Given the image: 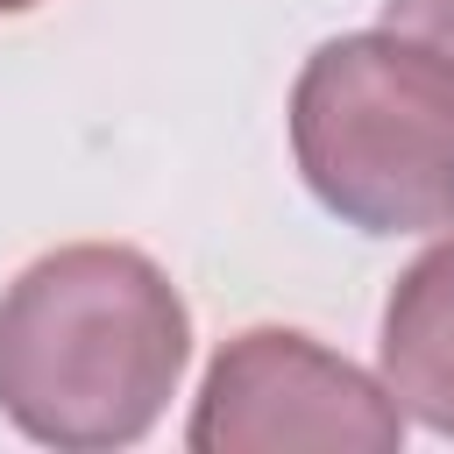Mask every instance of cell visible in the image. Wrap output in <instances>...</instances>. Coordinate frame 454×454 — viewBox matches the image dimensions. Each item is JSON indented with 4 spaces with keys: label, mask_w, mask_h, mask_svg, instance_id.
<instances>
[{
    "label": "cell",
    "mask_w": 454,
    "mask_h": 454,
    "mask_svg": "<svg viewBox=\"0 0 454 454\" xmlns=\"http://www.w3.org/2000/svg\"><path fill=\"white\" fill-rule=\"evenodd\" d=\"M14 7H35V0H0V14H14Z\"/></svg>",
    "instance_id": "6"
},
{
    "label": "cell",
    "mask_w": 454,
    "mask_h": 454,
    "mask_svg": "<svg viewBox=\"0 0 454 454\" xmlns=\"http://www.w3.org/2000/svg\"><path fill=\"white\" fill-rule=\"evenodd\" d=\"M184 340V305L149 255L57 248L0 298V411L50 447L142 440L177 390Z\"/></svg>",
    "instance_id": "1"
},
{
    "label": "cell",
    "mask_w": 454,
    "mask_h": 454,
    "mask_svg": "<svg viewBox=\"0 0 454 454\" xmlns=\"http://www.w3.org/2000/svg\"><path fill=\"white\" fill-rule=\"evenodd\" d=\"M404 440V411L355 362L312 348L305 333L255 326L220 348L199 390L192 447L199 454H277V447H340L390 454Z\"/></svg>",
    "instance_id": "3"
},
{
    "label": "cell",
    "mask_w": 454,
    "mask_h": 454,
    "mask_svg": "<svg viewBox=\"0 0 454 454\" xmlns=\"http://www.w3.org/2000/svg\"><path fill=\"white\" fill-rule=\"evenodd\" d=\"M383 383L404 411L454 433V241L397 277L383 312Z\"/></svg>",
    "instance_id": "4"
},
{
    "label": "cell",
    "mask_w": 454,
    "mask_h": 454,
    "mask_svg": "<svg viewBox=\"0 0 454 454\" xmlns=\"http://www.w3.org/2000/svg\"><path fill=\"white\" fill-rule=\"evenodd\" d=\"M291 149L305 184L369 234L454 220V64L397 28L326 43L298 71Z\"/></svg>",
    "instance_id": "2"
},
{
    "label": "cell",
    "mask_w": 454,
    "mask_h": 454,
    "mask_svg": "<svg viewBox=\"0 0 454 454\" xmlns=\"http://www.w3.org/2000/svg\"><path fill=\"white\" fill-rule=\"evenodd\" d=\"M390 28L454 64V0H390Z\"/></svg>",
    "instance_id": "5"
}]
</instances>
